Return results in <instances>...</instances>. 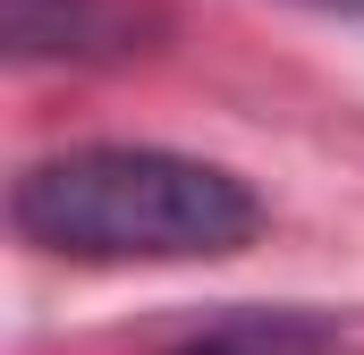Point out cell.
Returning <instances> with one entry per match:
<instances>
[{
    "label": "cell",
    "mask_w": 364,
    "mask_h": 355,
    "mask_svg": "<svg viewBox=\"0 0 364 355\" xmlns=\"http://www.w3.org/2000/svg\"><path fill=\"white\" fill-rule=\"evenodd\" d=\"M9 220L60 263H220L263 237V195L170 144H60L17 170Z\"/></svg>",
    "instance_id": "6da1fadb"
},
{
    "label": "cell",
    "mask_w": 364,
    "mask_h": 355,
    "mask_svg": "<svg viewBox=\"0 0 364 355\" xmlns=\"http://www.w3.org/2000/svg\"><path fill=\"white\" fill-rule=\"evenodd\" d=\"M161 17L136 0H9V51L17 60H127L144 51Z\"/></svg>",
    "instance_id": "7a4b0ae2"
},
{
    "label": "cell",
    "mask_w": 364,
    "mask_h": 355,
    "mask_svg": "<svg viewBox=\"0 0 364 355\" xmlns=\"http://www.w3.org/2000/svg\"><path fill=\"white\" fill-rule=\"evenodd\" d=\"M356 330L322 305H229L203 330H186L170 355H348Z\"/></svg>",
    "instance_id": "3957f363"
},
{
    "label": "cell",
    "mask_w": 364,
    "mask_h": 355,
    "mask_svg": "<svg viewBox=\"0 0 364 355\" xmlns=\"http://www.w3.org/2000/svg\"><path fill=\"white\" fill-rule=\"evenodd\" d=\"M296 9H322V17H364V0H296Z\"/></svg>",
    "instance_id": "277c9868"
}]
</instances>
